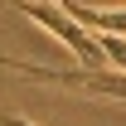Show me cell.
Returning <instances> with one entry per match:
<instances>
[{
    "label": "cell",
    "mask_w": 126,
    "mask_h": 126,
    "mask_svg": "<svg viewBox=\"0 0 126 126\" xmlns=\"http://www.w3.org/2000/svg\"><path fill=\"white\" fill-rule=\"evenodd\" d=\"M15 10H19L24 19H34V24H44L53 39H63V44H68V53L82 63V73H111V68H107V53H102V44H97V39L82 29V24L68 15L63 5H48V0H19Z\"/></svg>",
    "instance_id": "6da1fadb"
},
{
    "label": "cell",
    "mask_w": 126,
    "mask_h": 126,
    "mask_svg": "<svg viewBox=\"0 0 126 126\" xmlns=\"http://www.w3.org/2000/svg\"><path fill=\"white\" fill-rule=\"evenodd\" d=\"M63 10L78 19L87 34H121L126 39V10H97V5H78V0H68Z\"/></svg>",
    "instance_id": "7a4b0ae2"
},
{
    "label": "cell",
    "mask_w": 126,
    "mask_h": 126,
    "mask_svg": "<svg viewBox=\"0 0 126 126\" xmlns=\"http://www.w3.org/2000/svg\"><path fill=\"white\" fill-rule=\"evenodd\" d=\"M0 126H34V121H24V116H10V111H0Z\"/></svg>",
    "instance_id": "3957f363"
}]
</instances>
